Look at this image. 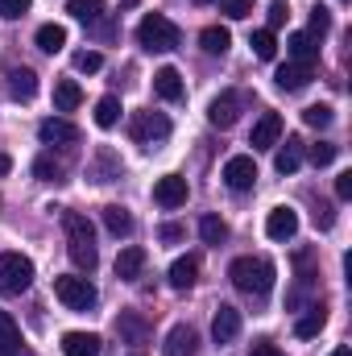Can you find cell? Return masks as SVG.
<instances>
[{"mask_svg": "<svg viewBox=\"0 0 352 356\" xmlns=\"http://www.w3.org/2000/svg\"><path fill=\"white\" fill-rule=\"evenodd\" d=\"M79 104H83V88H79L75 79L54 83V108H58V112H75Z\"/></svg>", "mask_w": 352, "mask_h": 356, "instance_id": "28", "label": "cell"}, {"mask_svg": "<svg viewBox=\"0 0 352 356\" xmlns=\"http://www.w3.org/2000/svg\"><path fill=\"white\" fill-rule=\"evenodd\" d=\"M336 195L340 199H352V170H344V175L336 178Z\"/></svg>", "mask_w": 352, "mask_h": 356, "instance_id": "44", "label": "cell"}, {"mask_svg": "<svg viewBox=\"0 0 352 356\" xmlns=\"http://www.w3.org/2000/svg\"><path fill=\"white\" fill-rule=\"evenodd\" d=\"M67 13H71L75 21H83V25H95V21L104 17V0H71Z\"/></svg>", "mask_w": 352, "mask_h": 356, "instance_id": "32", "label": "cell"}, {"mask_svg": "<svg viewBox=\"0 0 352 356\" xmlns=\"http://www.w3.org/2000/svg\"><path fill=\"white\" fill-rule=\"evenodd\" d=\"M99 67H104V54H99V50H79V54H75V71H83V75H95Z\"/></svg>", "mask_w": 352, "mask_h": 356, "instance_id": "39", "label": "cell"}, {"mask_svg": "<svg viewBox=\"0 0 352 356\" xmlns=\"http://www.w3.org/2000/svg\"><path fill=\"white\" fill-rule=\"evenodd\" d=\"M116 332H120V340H129V344H145V336H150V323H145L141 315H133V311H120V319H116Z\"/></svg>", "mask_w": 352, "mask_h": 356, "instance_id": "23", "label": "cell"}, {"mask_svg": "<svg viewBox=\"0 0 352 356\" xmlns=\"http://www.w3.org/2000/svg\"><path fill=\"white\" fill-rule=\"evenodd\" d=\"M29 4H33V0H0V17L17 21V17H25V13H29Z\"/></svg>", "mask_w": 352, "mask_h": 356, "instance_id": "41", "label": "cell"}, {"mask_svg": "<svg viewBox=\"0 0 352 356\" xmlns=\"http://www.w3.org/2000/svg\"><path fill=\"white\" fill-rule=\"evenodd\" d=\"M54 294H58V302H63L67 311H91V307L99 302V294H95V286H91L88 277H79V273H67V277H54Z\"/></svg>", "mask_w": 352, "mask_h": 356, "instance_id": "3", "label": "cell"}, {"mask_svg": "<svg viewBox=\"0 0 352 356\" xmlns=\"http://www.w3.org/2000/svg\"><path fill=\"white\" fill-rule=\"evenodd\" d=\"M241 336V311L237 307H220L216 319H211V340L216 344H232Z\"/></svg>", "mask_w": 352, "mask_h": 356, "instance_id": "12", "label": "cell"}, {"mask_svg": "<svg viewBox=\"0 0 352 356\" xmlns=\"http://www.w3.org/2000/svg\"><path fill=\"white\" fill-rule=\"evenodd\" d=\"M154 91H158L162 99H170V104H178V99L186 95V88H182V75H178L175 67H162V71L154 75Z\"/></svg>", "mask_w": 352, "mask_h": 356, "instance_id": "22", "label": "cell"}, {"mask_svg": "<svg viewBox=\"0 0 352 356\" xmlns=\"http://www.w3.org/2000/svg\"><path fill=\"white\" fill-rule=\"evenodd\" d=\"M228 277H232V286H237L241 294L265 298V294L273 290L278 269H273V261H265V257H237V261L228 266Z\"/></svg>", "mask_w": 352, "mask_h": 356, "instance_id": "1", "label": "cell"}, {"mask_svg": "<svg viewBox=\"0 0 352 356\" xmlns=\"http://www.w3.org/2000/svg\"><path fill=\"white\" fill-rule=\"evenodd\" d=\"M303 120H307L311 129H328V124H332V108H328V104H311V108H303Z\"/></svg>", "mask_w": 352, "mask_h": 356, "instance_id": "37", "label": "cell"}, {"mask_svg": "<svg viewBox=\"0 0 352 356\" xmlns=\"http://www.w3.org/2000/svg\"><path fill=\"white\" fill-rule=\"evenodd\" d=\"M8 95L21 99V104H29V99L38 95V75H33L29 67H13V71H8Z\"/></svg>", "mask_w": 352, "mask_h": 356, "instance_id": "19", "label": "cell"}, {"mask_svg": "<svg viewBox=\"0 0 352 356\" xmlns=\"http://www.w3.org/2000/svg\"><path fill=\"white\" fill-rule=\"evenodd\" d=\"M336 154H340V149H336L332 141H319V145H311V162H315V166H332V162H336Z\"/></svg>", "mask_w": 352, "mask_h": 356, "instance_id": "40", "label": "cell"}, {"mask_svg": "<svg viewBox=\"0 0 352 356\" xmlns=\"http://www.w3.org/2000/svg\"><path fill=\"white\" fill-rule=\"evenodd\" d=\"M63 353L67 356H99V336L95 332H67L63 336Z\"/></svg>", "mask_w": 352, "mask_h": 356, "instance_id": "21", "label": "cell"}, {"mask_svg": "<svg viewBox=\"0 0 352 356\" xmlns=\"http://www.w3.org/2000/svg\"><path fill=\"white\" fill-rule=\"evenodd\" d=\"M199 236H203L207 245H224V241H228V224H224L220 216H203V220H199Z\"/></svg>", "mask_w": 352, "mask_h": 356, "instance_id": "33", "label": "cell"}, {"mask_svg": "<svg viewBox=\"0 0 352 356\" xmlns=\"http://www.w3.org/2000/svg\"><path fill=\"white\" fill-rule=\"evenodd\" d=\"M328 29H332V13H328L323 4H315V8H311V29H307V33H311V38L319 42V38H323Z\"/></svg>", "mask_w": 352, "mask_h": 356, "instance_id": "36", "label": "cell"}, {"mask_svg": "<svg viewBox=\"0 0 352 356\" xmlns=\"http://www.w3.org/2000/svg\"><path fill=\"white\" fill-rule=\"evenodd\" d=\"M120 170H125V166H120V158L104 145V149H95V162L88 166V178H91V182H116Z\"/></svg>", "mask_w": 352, "mask_h": 356, "instance_id": "16", "label": "cell"}, {"mask_svg": "<svg viewBox=\"0 0 352 356\" xmlns=\"http://www.w3.org/2000/svg\"><path fill=\"white\" fill-rule=\"evenodd\" d=\"M195 273H199V261L195 257H178L175 266H170V286L175 290H191L195 286Z\"/></svg>", "mask_w": 352, "mask_h": 356, "instance_id": "30", "label": "cell"}, {"mask_svg": "<svg viewBox=\"0 0 352 356\" xmlns=\"http://www.w3.org/2000/svg\"><path fill=\"white\" fill-rule=\"evenodd\" d=\"M286 17H290L286 0H273V4H269V33H273V29H282V25H286Z\"/></svg>", "mask_w": 352, "mask_h": 356, "instance_id": "42", "label": "cell"}, {"mask_svg": "<svg viewBox=\"0 0 352 356\" xmlns=\"http://www.w3.org/2000/svg\"><path fill=\"white\" fill-rule=\"evenodd\" d=\"M104 228L120 241V236H129L133 232V216H129V207H120V203H108L104 207Z\"/></svg>", "mask_w": 352, "mask_h": 356, "instance_id": "25", "label": "cell"}, {"mask_svg": "<svg viewBox=\"0 0 352 356\" xmlns=\"http://www.w3.org/2000/svg\"><path fill=\"white\" fill-rule=\"evenodd\" d=\"M8 170H13V158H8V154H0V175H8Z\"/></svg>", "mask_w": 352, "mask_h": 356, "instance_id": "46", "label": "cell"}, {"mask_svg": "<svg viewBox=\"0 0 352 356\" xmlns=\"http://www.w3.org/2000/svg\"><path fill=\"white\" fill-rule=\"evenodd\" d=\"M63 46H67V29H63V25H54V21L38 25V50H42V54H58Z\"/></svg>", "mask_w": 352, "mask_h": 356, "instance_id": "26", "label": "cell"}, {"mask_svg": "<svg viewBox=\"0 0 352 356\" xmlns=\"http://www.w3.org/2000/svg\"><path fill=\"white\" fill-rule=\"evenodd\" d=\"M129 137H133L137 145L154 149V145H162V141L170 137V120H166L162 112H133V120H129Z\"/></svg>", "mask_w": 352, "mask_h": 356, "instance_id": "5", "label": "cell"}, {"mask_svg": "<svg viewBox=\"0 0 352 356\" xmlns=\"http://www.w3.org/2000/svg\"><path fill=\"white\" fill-rule=\"evenodd\" d=\"M294 232H298V211L294 207H273L265 216V236L269 241H290Z\"/></svg>", "mask_w": 352, "mask_h": 356, "instance_id": "10", "label": "cell"}, {"mask_svg": "<svg viewBox=\"0 0 352 356\" xmlns=\"http://www.w3.org/2000/svg\"><path fill=\"white\" fill-rule=\"evenodd\" d=\"M323 323H328L323 307H311L307 315H298V323H294V336H298V340H315V336L323 332Z\"/></svg>", "mask_w": 352, "mask_h": 356, "instance_id": "29", "label": "cell"}, {"mask_svg": "<svg viewBox=\"0 0 352 356\" xmlns=\"http://www.w3.org/2000/svg\"><path fill=\"white\" fill-rule=\"evenodd\" d=\"M0 356H25L21 353V327L8 311H0Z\"/></svg>", "mask_w": 352, "mask_h": 356, "instance_id": "24", "label": "cell"}, {"mask_svg": "<svg viewBox=\"0 0 352 356\" xmlns=\"http://www.w3.org/2000/svg\"><path fill=\"white\" fill-rule=\"evenodd\" d=\"M141 269H145V249H141V245H129V249L116 253V277H120V282H137Z\"/></svg>", "mask_w": 352, "mask_h": 356, "instance_id": "17", "label": "cell"}, {"mask_svg": "<svg viewBox=\"0 0 352 356\" xmlns=\"http://www.w3.org/2000/svg\"><path fill=\"white\" fill-rule=\"evenodd\" d=\"M162 353H166V356H195V353H199V332H195L191 323H178V327H170V336H166Z\"/></svg>", "mask_w": 352, "mask_h": 356, "instance_id": "11", "label": "cell"}, {"mask_svg": "<svg viewBox=\"0 0 352 356\" xmlns=\"http://www.w3.org/2000/svg\"><path fill=\"white\" fill-rule=\"evenodd\" d=\"M38 137H42L46 145H75V141H79V129H75L67 116H50V120L38 124Z\"/></svg>", "mask_w": 352, "mask_h": 356, "instance_id": "9", "label": "cell"}, {"mask_svg": "<svg viewBox=\"0 0 352 356\" xmlns=\"http://www.w3.org/2000/svg\"><path fill=\"white\" fill-rule=\"evenodd\" d=\"M63 232H67V245H95V228L83 211H63Z\"/></svg>", "mask_w": 352, "mask_h": 356, "instance_id": "15", "label": "cell"}, {"mask_svg": "<svg viewBox=\"0 0 352 356\" xmlns=\"http://www.w3.org/2000/svg\"><path fill=\"white\" fill-rule=\"evenodd\" d=\"M178 25L170 17H162V13H145L141 17V25H137V42L145 46V50H154V54H166V50H175L178 46Z\"/></svg>", "mask_w": 352, "mask_h": 356, "instance_id": "2", "label": "cell"}, {"mask_svg": "<svg viewBox=\"0 0 352 356\" xmlns=\"http://www.w3.org/2000/svg\"><path fill=\"white\" fill-rule=\"evenodd\" d=\"M33 178H42V182H63V166H58L50 154H42V158H33Z\"/></svg>", "mask_w": 352, "mask_h": 356, "instance_id": "34", "label": "cell"}, {"mask_svg": "<svg viewBox=\"0 0 352 356\" xmlns=\"http://www.w3.org/2000/svg\"><path fill=\"white\" fill-rule=\"evenodd\" d=\"M220 4V13L228 17V21H245L249 13H253V0H216Z\"/></svg>", "mask_w": 352, "mask_h": 356, "instance_id": "38", "label": "cell"}, {"mask_svg": "<svg viewBox=\"0 0 352 356\" xmlns=\"http://www.w3.org/2000/svg\"><path fill=\"white\" fill-rule=\"evenodd\" d=\"M286 54H290V63H303V67H315V58H319V42L311 38V33H290L286 38Z\"/></svg>", "mask_w": 352, "mask_h": 356, "instance_id": "14", "label": "cell"}, {"mask_svg": "<svg viewBox=\"0 0 352 356\" xmlns=\"http://www.w3.org/2000/svg\"><path fill=\"white\" fill-rule=\"evenodd\" d=\"M241 108H245V95L241 91H220L211 104H207V120L216 129H232L241 120Z\"/></svg>", "mask_w": 352, "mask_h": 356, "instance_id": "6", "label": "cell"}, {"mask_svg": "<svg viewBox=\"0 0 352 356\" xmlns=\"http://www.w3.org/2000/svg\"><path fill=\"white\" fill-rule=\"evenodd\" d=\"M332 356H352V348H344V344H340V348H336Z\"/></svg>", "mask_w": 352, "mask_h": 356, "instance_id": "47", "label": "cell"}, {"mask_svg": "<svg viewBox=\"0 0 352 356\" xmlns=\"http://www.w3.org/2000/svg\"><path fill=\"white\" fill-rule=\"evenodd\" d=\"M253 356H286L282 348H273L269 340H262V344H253Z\"/></svg>", "mask_w": 352, "mask_h": 356, "instance_id": "45", "label": "cell"}, {"mask_svg": "<svg viewBox=\"0 0 352 356\" xmlns=\"http://www.w3.org/2000/svg\"><path fill=\"white\" fill-rule=\"evenodd\" d=\"M278 137H282V116H278V112H262V120L253 124L249 145H253V149H273Z\"/></svg>", "mask_w": 352, "mask_h": 356, "instance_id": "13", "label": "cell"}, {"mask_svg": "<svg viewBox=\"0 0 352 356\" xmlns=\"http://www.w3.org/2000/svg\"><path fill=\"white\" fill-rule=\"evenodd\" d=\"M95 124H99V129H116V124H120V99H116V95H104V99L95 104Z\"/></svg>", "mask_w": 352, "mask_h": 356, "instance_id": "31", "label": "cell"}, {"mask_svg": "<svg viewBox=\"0 0 352 356\" xmlns=\"http://www.w3.org/2000/svg\"><path fill=\"white\" fill-rule=\"evenodd\" d=\"M224 182H228L232 191H249V186L257 182V162H253L249 154H232V158L224 162Z\"/></svg>", "mask_w": 352, "mask_h": 356, "instance_id": "7", "label": "cell"}, {"mask_svg": "<svg viewBox=\"0 0 352 356\" xmlns=\"http://www.w3.org/2000/svg\"><path fill=\"white\" fill-rule=\"evenodd\" d=\"M158 236H162L166 245H178V241H182L186 232H182V224H162V232H158Z\"/></svg>", "mask_w": 352, "mask_h": 356, "instance_id": "43", "label": "cell"}, {"mask_svg": "<svg viewBox=\"0 0 352 356\" xmlns=\"http://www.w3.org/2000/svg\"><path fill=\"white\" fill-rule=\"evenodd\" d=\"M273 83L282 91H303L311 83V67H303V63H282V67L273 71Z\"/></svg>", "mask_w": 352, "mask_h": 356, "instance_id": "18", "label": "cell"}, {"mask_svg": "<svg viewBox=\"0 0 352 356\" xmlns=\"http://www.w3.org/2000/svg\"><path fill=\"white\" fill-rule=\"evenodd\" d=\"M298 166H303V141L298 137H286V145L273 154V170L278 175H294Z\"/></svg>", "mask_w": 352, "mask_h": 356, "instance_id": "20", "label": "cell"}, {"mask_svg": "<svg viewBox=\"0 0 352 356\" xmlns=\"http://www.w3.org/2000/svg\"><path fill=\"white\" fill-rule=\"evenodd\" d=\"M249 46H253V54H257V58H265V63L278 54V42H273V33H269V29H257V33L249 38Z\"/></svg>", "mask_w": 352, "mask_h": 356, "instance_id": "35", "label": "cell"}, {"mask_svg": "<svg viewBox=\"0 0 352 356\" xmlns=\"http://www.w3.org/2000/svg\"><path fill=\"white\" fill-rule=\"evenodd\" d=\"M186 195H191V186H186V178L182 175H166V178L154 182V203L166 207V211H170V207H182Z\"/></svg>", "mask_w": 352, "mask_h": 356, "instance_id": "8", "label": "cell"}, {"mask_svg": "<svg viewBox=\"0 0 352 356\" xmlns=\"http://www.w3.org/2000/svg\"><path fill=\"white\" fill-rule=\"evenodd\" d=\"M199 46H203V54H228L232 33H228L224 25H207V29L199 33Z\"/></svg>", "mask_w": 352, "mask_h": 356, "instance_id": "27", "label": "cell"}, {"mask_svg": "<svg viewBox=\"0 0 352 356\" xmlns=\"http://www.w3.org/2000/svg\"><path fill=\"white\" fill-rule=\"evenodd\" d=\"M33 286V261L25 253H0V294H25Z\"/></svg>", "mask_w": 352, "mask_h": 356, "instance_id": "4", "label": "cell"}]
</instances>
